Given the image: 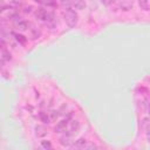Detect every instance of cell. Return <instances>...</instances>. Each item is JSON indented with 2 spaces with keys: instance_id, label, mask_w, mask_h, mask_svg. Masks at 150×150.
<instances>
[{
  "instance_id": "cell-2",
  "label": "cell",
  "mask_w": 150,
  "mask_h": 150,
  "mask_svg": "<svg viewBox=\"0 0 150 150\" xmlns=\"http://www.w3.org/2000/svg\"><path fill=\"white\" fill-rule=\"evenodd\" d=\"M63 18H64V21L69 28H74L77 23V20H79L77 13L71 8H66L63 11Z\"/></svg>"
},
{
  "instance_id": "cell-7",
  "label": "cell",
  "mask_w": 150,
  "mask_h": 150,
  "mask_svg": "<svg viewBox=\"0 0 150 150\" xmlns=\"http://www.w3.org/2000/svg\"><path fill=\"white\" fill-rule=\"evenodd\" d=\"M47 132L48 131H47L45 125H36L35 127V135H36V137L42 138V137H45L47 135Z\"/></svg>"
},
{
  "instance_id": "cell-1",
  "label": "cell",
  "mask_w": 150,
  "mask_h": 150,
  "mask_svg": "<svg viewBox=\"0 0 150 150\" xmlns=\"http://www.w3.org/2000/svg\"><path fill=\"white\" fill-rule=\"evenodd\" d=\"M34 15L36 16V19H39L40 21L45 22L48 26H54L55 25V16H54V14L52 12H48L47 9L42 8V7L36 8L35 12H34Z\"/></svg>"
},
{
  "instance_id": "cell-18",
  "label": "cell",
  "mask_w": 150,
  "mask_h": 150,
  "mask_svg": "<svg viewBox=\"0 0 150 150\" xmlns=\"http://www.w3.org/2000/svg\"><path fill=\"white\" fill-rule=\"evenodd\" d=\"M146 139H148V142L150 143V129L146 131Z\"/></svg>"
},
{
  "instance_id": "cell-8",
  "label": "cell",
  "mask_w": 150,
  "mask_h": 150,
  "mask_svg": "<svg viewBox=\"0 0 150 150\" xmlns=\"http://www.w3.org/2000/svg\"><path fill=\"white\" fill-rule=\"evenodd\" d=\"M79 129H80V123L77 121H73L70 127H69V135H75L79 132Z\"/></svg>"
},
{
  "instance_id": "cell-16",
  "label": "cell",
  "mask_w": 150,
  "mask_h": 150,
  "mask_svg": "<svg viewBox=\"0 0 150 150\" xmlns=\"http://www.w3.org/2000/svg\"><path fill=\"white\" fill-rule=\"evenodd\" d=\"M57 112H59V111H55V110H53V111H50V112H49V116H50V120H53V121H54V120H56V118L59 117V114H57Z\"/></svg>"
},
{
  "instance_id": "cell-5",
  "label": "cell",
  "mask_w": 150,
  "mask_h": 150,
  "mask_svg": "<svg viewBox=\"0 0 150 150\" xmlns=\"http://www.w3.org/2000/svg\"><path fill=\"white\" fill-rule=\"evenodd\" d=\"M59 143H60L62 146H64V148H70V146H73L74 141H71V136H70L69 134H66V135H63L62 137H60Z\"/></svg>"
},
{
  "instance_id": "cell-20",
  "label": "cell",
  "mask_w": 150,
  "mask_h": 150,
  "mask_svg": "<svg viewBox=\"0 0 150 150\" xmlns=\"http://www.w3.org/2000/svg\"><path fill=\"white\" fill-rule=\"evenodd\" d=\"M30 9H32V7L29 6V7H27V8L25 9V12H26V13H28V12H30Z\"/></svg>"
},
{
  "instance_id": "cell-10",
  "label": "cell",
  "mask_w": 150,
  "mask_h": 150,
  "mask_svg": "<svg viewBox=\"0 0 150 150\" xmlns=\"http://www.w3.org/2000/svg\"><path fill=\"white\" fill-rule=\"evenodd\" d=\"M39 117H40V121L43 122L45 124H48V123H50V121H52L49 114H47V112H45V111H41V112L39 114Z\"/></svg>"
},
{
  "instance_id": "cell-19",
  "label": "cell",
  "mask_w": 150,
  "mask_h": 150,
  "mask_svg": "<svg viewBox=\"0 0 150 150\" xmlns=\"http://www.w3.org/2000/svg\"><path fill=\"white\" fill-rule=\"evenodd\" d=\"M146 108H148V111H149V114H150V100L146 101Z\"/></svg>"
},
{
  "instance_id": "cell-13",
  "label": "cell",
  "mask_w": 150,
  "mask_h": 150,
  "mask_svg": "<svg viewBox=\"0 0 150 150\" xmlns=\"http://www.w3.org/2000/svg\"><path fill=\"white\" fill-rule=\"evenodd\" d=\"M36 2H40V4H43L46 6H52L54 7L56 5V0H35Z\"/></svg>"
},
{
  "instance_id": "cell-12",
  "label": "cell",
  "mask_w": 150,
  "mask_h": 150,
  "mask_svg": "<svg viewBox=\"0 0 150 150\" xmlns=\"http://www.w3.org/2000/svg\"><path fill=\"white\" fill-rule=\"evenodd\" d=\"M137 2H138V6L142 11H149L150 9V5H149L148 0H137Z\"/></svg>"
},
{
  "instance_id": "cell-11",
  "label": "cell",
  "mask_w": 150,
  "mask_h": 150,
  "mask_svg": "<svg viewBox=\"0 0 150 150\" xmlns=\"http://www.w3.org/2000/svg\"><path fill=\"white\" fill-rule=\"evenodd\" d=\"M13 36L15 38V40L20 43V45H22V46H25L26 43H27V39L23 36V35H21V34H18V33H13Z\"/></svg>"
},
{
  "instance_id": "cell-6",
  "label": "cell",
  "mask_w": 150,
  "mask_h": 150,
  "mask_svg": "<svg viewBox=\"0 0 150 150\" xmlns=\"http://www.w3.org/2000/svg\"><path fill=\"white\" fill-rule=\"evenodd\" d=\"M87 144H88V141L86 138H79L74 142L73 148H75V149H86Z\"/></svg>"
},
{
  "instance_id": "cell-15",
  "label": "cell",
  "mask_w": 150,
  "mask_h": 150,
  "mask_svg": "<svg viewBox=\"0 0 150 150\" xmlns=\"http://www.w3.org/2000/svg\"><path fill=\"white\" fill-rule=\"evenodd\" d=\"M41 146L43 149H52V143L50 141H41Z\"/></svg>"
},
{
  "instance_id": "cell-4",
  "label": "cell",
  "mask_w": 150,
  "mask_h": 150,
  "mask_svg": "<svg viewBox=\"0 0 150 150\" xmlns=\"http://www.w3.org/2000/svg\"><path fill=\"white\" fill-rule=\"evenodd\" d=\"M69 118H70V116L67 117V118L61 120L60 122H57V124H56L55 128H54L55 132H62V131H66V129H67L68 125H69Z\"/></svg>"
},
{
  "instance_id": "cell-14",
  "label": "cell",
  "mask_w": 150,
  "mask_h": 150,
  "mask_svg": "<svg viewBox=\"0 0 150 150\" xmlns=\"http://www.w3.org/2000/svg\"><path fill=\"white\" fill-rule=\"evenodd\" d=\"M61 5L62 7L66 9V8H71V0H61Z\"/></svg>"
},
{
  "instance_id": "cell-3",
  "label": "cell",
  "mask_w": 150,
  "mask_h": 150,
  "mask_svg": "<svg viewBox=\"0 0 150 150\" xmlns=\"http://www.w3.org/2000/svg\"><path fill=\"white\" fill-rule=\"evenodd\" d=\"M0 59H1V63H2V64H4L5 62L11 61V59H12V55H11L9 50H7L4 40L1 41V57H0Z\"/></svg>"
},
{
  "instance_id": "cell-17",
  "label": "cell",
  "mask_w": 150,
  "mask_h": 150,
  "mask_svg": "<svg viewBox=\"0 0 150 150\" xmlns=\"http://www.w3.org/2000/svg\"><path fill=\"white\" fill-rule=\"evenodd\" d=\"M101 1H102V4H103V5H105V6L110 5V2H111V0H101Z\"/></svg>"
},
{
  "instance_id": "cell-9",
  "label": "cell",
  "mask_w": 150,
  "mask_h": 150,
  "mask_svg": "<svg viewBox=\"0 0 150 150\" xmlns=\"http://www.w3.org/2000/svg\"><path fill=\"white\" fill-rule=\"evenodd\" d=\"M71 5H73V7H74L75 9L81 11V9H84V7H86V1H84V0H71Z\"/></svg>"
}]
</instances>
